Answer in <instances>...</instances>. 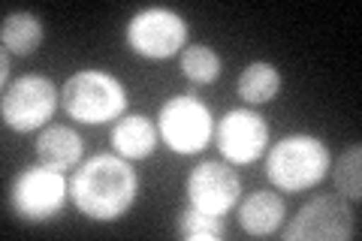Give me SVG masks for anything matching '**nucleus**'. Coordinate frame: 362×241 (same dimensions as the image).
<instances>
[{
	"mask_svg": "<svg viewBox=\"0 0 362 241\" xmlns=\"http://www.w3.org/2000/svg\"><path fill=\"white\" fill-rule=\"evenodd\" d=\"M139 196V175L118 154H94L73 172L70 199L78 214L97 223L118 221Z\"/></svg>",
	"mask_w": 362,
	"mask_h": 241,
	"instance_id": "obj_1",
	"label": "nucleus"
},
{
	"mask_svg": "<svg viewBox=\"0 0 362 241\" xmlns=\"http://www.w3.org/2000/svg\"><path fill=\"white\" fill-rule=\"evenodd\" d=\"M329 166H332L329 148L308 133L284 136L278 145L269 148V157H266L269 181L284 193H302L317 187L329 175Z\"/></svg>",
	"mask_w": 362,
	"mask_h": 241,
	"instance_id": "obj_2",
	"label": "nucleus"
},
{
	"mask_svg": "<svg viewBox=\"0 0 362 241\" xmlns=\"http://www.w3.org/2000/svg\"><path fill=\"white\" fill-rule=\"evenodd\" d=\"M61 106L73 121L109 124L127 109V90L112 73L78 70L61 88Z\"/></svg>",
	"mask_w": 362,
	"mask_h": 241,
	"instance_id": "obj_3",
	"label": "nucleus"
},
{
	"mask_svg": "<svg viewBox=\"0 0 362 241\" xmlns=\"http://www.w3.org/2000/svg\"><path fill=\"white\" fill-rule=\"evenodd\" d=\"M66 196H70V181L64 172L52 166H28L9 184V205H13L16 217L28 223H45L58 217Z\"/></svg>",
	"mask_w": 362,
	"mask_h": 241,
	"instance_id": "obj_4",
	"label": "nucleus"
},
{
	"mask_svg": "<svg viewBox=\"0 0 362 241\" xmlns=\"http://www.w3.org/2000/svg\"><path fill=\"white\" fill-rule=\"evenodd\" d=\"M157 133L160 142L181 157L199 154L214 136V118L194 94L169 97L157 112Z\"/></svg>",
	"mask_w": 362,
	"mask_h": 241,
	"instance_id": "obj_5",
	"label": "nucleus"
},
{
	"mask_svg": "<svg viewBox=\"0 0 362 241\" xmlns=\"http://www.w3.org/2000/svg\"><path fill=\"white\" fill-rule=\"evenodd\" d=\"M61 94L52 78L45 76H21L13 85L4 88V100H0V114L4 124L16 133H33L52 121L58 112Z\"/></svg>",
	"mask_w": 362,
	"mask_h": 241,
	"instance_id": "obj_6",
	"label": "nucleus"
},
{
	"mask_svg": "<svg viewBox=\"0 0 362 241\" xmlns=\"http://www.w3.org/2000/svg\"><path fill=\"white\" fill-rule=\"evenodd\" d=\"M187 42V21L175 9L166 6H148L136 13L127 21V45L130 52L148 61H166L185 52Z\"/></svg>",
	"mask_w": 362,
	"mask_h": 241,
	"instance_id": "obj_7",
	"label": "nucleus"
},
{
	"mask_svg": "<svg viewBox=\"0 0 362 241\" xmlns=\"http://www.w3.org/2000/svg\"><path fill=\"white\" fill-rule=\"evenodd\" d=\"M356 217L338 196H317L281 229L284 241H347L356 238Z\"/></svg>",
	"mask_w": 362,
	"mask_h": 241,
	"instance_id": "obj_8",
	"label": "nucleus"
},
{
	"mask_svg": "<svg viewBox=\"0 0 362 241\" xmlns=\"http://www.w3.org/2000/svg\"><path fill=\"white\" fill-rule=\"evenodd\" d=\"M214 142H218L223 160H230L233 166H247L266 154L269 124L254 109H233L214 127Z\"/></svg>",
	"mask_w": 362,
	"mask_h": 241,
	"instance_id": "obj_9",
	"label": "nucleus"
},
{
	"mask_svg": "<svg viewBox=\"0 0 362 241\" xmlns=\"http://www.w3.org/2000/svg\"><path fill=\"white\" fill-rule=\"evenodd\" d=\"M242 196V178L235 175L230 163H218V160H206L190 169L187 175V205L209 214H230V208L239 205Z\"/></svg>",
	"mask_w": 362,
	"mask_h": 241,
	"instance_id": "obj_10",
	"label": "nucleus"
},
{
	"mask_svg": "<svg viewBox=\"0 0 362 241\" xmlns=\"http://www.w3.org/2000/svg\"><path fill=\"white\" fill-rule=\"evenodd\" d=\"M284 214H287V205L278 193L257 190L239 205V226L247 235L263 238V235L278 233L281 223H284Z\"/></svg>",
	"mask_w": 362,
	"mask_h": 241,
	"instance_id": "obj_11",
	"label": "nucleus"
},
{
	"mask_svg": "<svg viewBox=\"0 0 362 241\" xmlns=\"http://www.w3.org/2000/svg\"><path fill=\"white\" fill-rule=\"evenodd\" d=\"M157 139H160V133H157L154 121L145 118V114H124L115 127H112V148L124 160L151 157L157 148Z\"/></svg>",
	"mask_w": 362,
	"mask_h": 241,
	"instance_id": "obj_12",
	"label": "nucleus"
},
{
	"mask_svg": "<svg viewBox=\"0 0 362 241\" xmlns=\"http://www.w3.org/2000/svg\"><path fill=\"white\" fill-rule=\"evenodd\" d=\"M82 136L73 127H64V124H54V127H45L37 139V160L42 166L52 169H73L82 160Z\"/></svg>",
	"mask_w": 362,
	"mask_h": 241,
	"instance_id": "obj_13",
	"label": "nucleus"
},
{
	"mask_svg": "<svg viewBox=\"0 0 362 241\" xmlns=\"http://www.w3.org/2000/svg\"><path fill=\"white\" fill-rule=\"evenodd\" d=\"M0 42H4L6 54L28 57L40 49L42 42V21L33 13H13L0 25Z\"/></svg>",
	"mask_w": 362,
	"mask_h": 241,
	"instance_id": "obj_14",
	"label": "nucleus"
},
{
	"mask_svg": "<svg viewBox=\"0 0 362 241\" xmlns=\"http://www.w3.org/2000/svg\"><path fill=\"white\" fill-rule=\"evenodd\" d=\"M235 90H239V97L245 102H254V106H259V102H269L281 90L278 66H272L266 61L247 64L242 70V76H239V82H235Z\"/></svg>",
	"mask_w": 362,
	"mask_h": 241,
	"instance_id": "obj_15",
	"label": "nucleus"
},
{
	"mask_svg": "<svg viewBox=\"0 0 362 241\" xmlns=\"http://www.w3.org/2000/svg\"><path fill=\"white\" fill-rule=\"evenodd\" d=\"M329 172H332L338 193L359 202V196H362V148L359 145L344 148L341 157L335 160V166H329Z\"/></svg>",
	"mask_w": 362,
	"mask_h": 241,
	"instance_id": "obj_16",
	"label": "nucleus"
},
{
	"mask_svg": "<svg viewBox=\"0 0 362 241\" xmlns=\"http://www.w3.org/2000/svg\"><path fill=\"white\" fill-rule=\"evenodd\" d=\"M181 73L194 85H211L221 76V57L211 45H187L181 52Z\"/></svg>",
	"mask_w": 362,
	"mask_h": 241,
	"instance_id": "obj_17",
	"label": "nucleus"
},
{
	"mask_svg": "<svg viewBox=\"0 0 362 241\" xmlns=\"http://www.w3.org/2000/svg\"><path fill=\"white\" fill-rule=\"evenodd\" d=\"M178 235L187 241H218L223 238V217L185 205L178 214Z\"/></svg>",
	"mask_w": 362,
	"mask_h": 241,
	"instance_id": "obj_18",
	"label": "nucleus"
}]
</instances>
